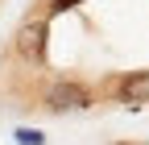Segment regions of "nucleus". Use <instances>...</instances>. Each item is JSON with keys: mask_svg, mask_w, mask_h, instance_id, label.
Wrapping results in <instances>:
<instances>
[{"mask_svg": "<svg viewBox=\"0 0 149 145\" xmlns=\"http://www.w3.org/2000/svg\"><path fill=\"white\" fill-rule=\"evenodd\" d=\"M120 145H128V141H120Z\"/></svg>", "mask_w": 149, "mask_h": 145, "instance_id": "obj_6", "label": "nucleus"}, {"mask_svg": "<svg viewBox=\"0 0 149 145\" xmlns=\"http://www.w3.org/2000/svg\"><path fill=\"white\" fill-rule=\"evenodd\" d=\"M17 141H21V145H42L46 137L37 133V129H21V133H17Z\"/></svg>", "mask_w": 149, "mask_h": 145, "instance_id": "obj_4", "label": "nucleus"}, {"mask_svg": "<svg viewBox=\"0 0 149 145\" xmlns=\"http://www.w3.org/2000/svg\"><path fill=\"white\" fill-rule=\"evenodd\" d=\"M91 104H95V91L87 83H74V79H54L42 91V108L46 112H87Z\"/></svg>", "mask_w": 149, "mask_h": 145, "instance_id": "obj_1", "label": "nucleus"}, {"mask_svg": "<svg viewBox=\"0 0 149 145\" xmlns=\"http://www.w3.org/2000/svg\"><path fill=\"white\" fill-rule=\"evenodd\" d=\"M112 100H120L124 108H145L149 104V70L120 75L116 83H112Z\"/></svg>", "mask_w": 149, "mask_h": 145, "instance_id": "obj_3", "label": "nucleus"}, {"mask_svg": "<svg viewBox=\"0 0 149 145\" xmlns=\"http://www.w3.org/2000/svg\"><path fill=\"white\" fill-rule=\"evenodd\" d=\"M74 4H79V0H54L50 8H54V13H66V8H74Z\"/></svg>", "mask_w": 149, "mask_h": 145, "instance_id": "obj_5", "label": "nucleus"}, {"mask_svg": "<svg viewBox=\"0 0 149 145\" xmlns=\"http://www.w3.org/2000/svg\"><path fill=\"white\" fill-rule=\"evenodd\" d=\"M46 38H50L46 17H29V21L17 29V42H13L17 58H25V62H33V66H42V62H46Z\"/></svg>", "mask_w": 149, "mask_h": 145, "instance_id": "obj_2", "label": "nucleus"}]
</instances>
